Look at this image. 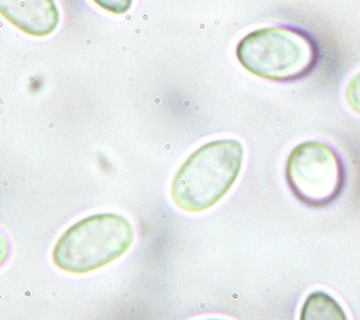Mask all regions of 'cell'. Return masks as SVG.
<instances>
[{
	"instance_id": "6da1fadb",
	"label": "cell",
	"mask_w": 360,
	"mask_h": 320,
	"mask_svg": "<svg viewBox=\"0 0 360 320\" xmlns=\"http://www.w3.org/2000/svg\"><path fill=\"white\" fill-rule=\"evenodd\" d=\"M244 155V144L236 139L202 144L173 177L170 193L174 205L193 214L215 207L238 181Z\"/></svg>"
},
{
	"instance_id": "7a4b0ae2",
	"label": "cell",
	"mask_w": 360,
	"mask_h": 320,
	"mask_svg": "<svg viewBox=\"0 0 360 320\" xmlns=\"http://www.w3.org/2000/svg\"><path fill=\"white\" fill-rule=\"evenodd\" d=\"M235 55L250 74L276 82L309 77L320 58L316 39L288 25L255 29L238 42Z\"/></svg>"
},
{
	"instance_id": "3957f363",
	"label": "cell",
	"mask_w": 360,
	"mask_h": 320,
	"mask_svg": "<svg viewBox=\"0 0 360 320\" xmlns=\"http://www.w3.org/2000/svg\"><path fill=\"white\" fill-rule=\"evenodd\" d=\"M134 243V226L123 215L103 212L72 224L52 250L56 269L86 274L122 258Z\"/></svg>"
},
{
	"instance_id": "277c9868",
	"label": "cell",
	"mask_w": 360,
	"mask_h": 320,
	"mask_svg": "<svg viewBox=\"0 0 360 320\" xmlns=\"http://www.w3.org/2000/svg\"><path fill=\"white\" fill-rule=\"evenodd\" d=\"M285 181L297 200L309 208H326L345 191L347 172L330 144L307 140L297 144L285 163Z\"/></svg>"
},
{
	"instance_id": "5b68a950",
	"label": "cell",
	"mask_w": 360,
	"mask_h": 320,
	"mask_svg": "<svg viewBox=\"0 0 360 320\" xmlns=\"http://www.w3.org/2000/svg\"><path fill=\"white\" fill-rule=\"evenodd\" d=\"M0 15L20 32L35 38L53 34L61 20L55 0H0Z\"/></svg>"
},
{
	"instance_id": "8992f818",
	"label": "cell",
	"mask_w": 360,
	"mask_h": 320,
	"mask_svg": "<svg viewBox=\"0 0 360 320\" xmlns=\"http://www.w3.org/2000/svg\"><path fill=\"white\" fill-rule=\"evenodd\" d=\"M298 320H349V317L338 299L316 290L304 299Z\"/></svg>"
},
{
	"instance_id": "52a82bcc",
	"label": "cell",
	"mask_w": 360,
	"mask_h": 320,
	"mask_svg": "<svg viewBox=\"0 0 360 320\" xmlns=\"http://www.w3.org/2000/svg\"><path fill=\"white\" fill-rule=\"evenodd\" d=\"M345 96L349 107L360 114V71L349 79Z\"/></svg>"
},
{
	"instance_id": "ba28073f",
	"label": "cell",
	"mask_w": 360,
	"mask_h": 320,
	"mask_svg": "<svg viewBox=\"0 0 360 320\" xmlns=\"http://www.w3.org/2000/svg\"><path fill=\"white\" fill-rule=\"evenodd\" d=\"M103 11L114 15H124L131 9L133 0H93Z\"/></svg>"
},
{
	"instance_id": "9c48e42d",
	"label": "cell",
	"mask_w": 360,
	"mask_h": 320,
	"mask_svg": "<svg viewBox=\"0 0 360 320\" xmlns=\"http://www.w3.org/2000/svg\"><path fill=\"white\" fill-rule=\"evenodd\" d=\"M12 252V244L9 241V238L0 232V267H4L6 264V261L9 260Z\"/></svg>"
},
{
	"instance_id": "30bf717a",
	"label": "cell",
	"mask_w": 360,
	"mask_h": 320,
	"mask_svg": "<svg viewBox=\"0 0 360 320\" xmlns=\"http://www.w3.org/2000/svg\"><path fill=\"white\" fill-rule=\"evenodd\" d=\"M203 320H225V319H203Z\"/></svg>"
}]
</instances>
